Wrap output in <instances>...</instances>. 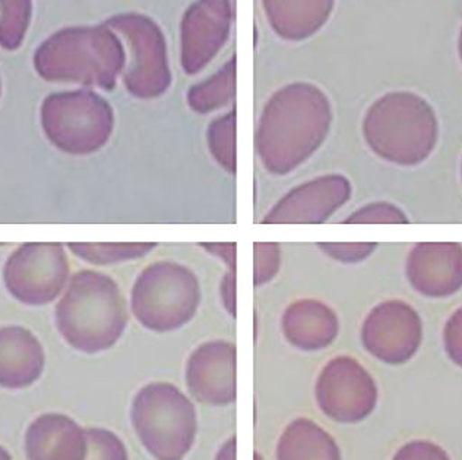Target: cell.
Masks as SVG:
<instances>
[{"label":"cell","instance_id":"5bb4252c","mask_svg":"<svg viewBox=\"0 0 462 460\" xmlns=\"http://www.w3.org/2000/svg\"><path fill=\"white\" fill-rule=\"evenodd\" d=\"M32 12V0H0V46L6 51H15L21 46Z\"/></svg>","mask_w":462,"mask_h":460},{"label":"cell","instance_id":"52a82bcc","mask_svg":"<svg viewBox=\"0 0 462 460\" xmlns=\"http://www.w3.org/2000/svg\"><path fill=\"white\" fill-rule=\"evenodd\" d=\"M421 341L420 317L402 302L386 304L374 311L363 329L367 351L386 364L400 365L411 360Z\"/></svg>","mask_w":462,"mask_h":460},{"label":"cell","instance_id":"2e32d148","mask_svg":"<svg viewBox=\"0 0 462 460\" xmlns=\"http://www.w3.org/2000/svg\"><path fill=\"white\" fill-rule=\"evenodd\" d=\"M88 453L85 460H129L126 446L106 428H87Z\"/></svg>","mask_w":462,"mask_h":460},{"label":"cell","instance_id":"44dd1931","mask_svg":"<svg viewBox=\"0 0 462 460\" xmlns=\"http://www.w3.org/2000/svg\"><path fill=\"white\" fill-rule=\"evenodd\" d=\"M254 460H263V455L261 453H254Z\"/></svg>","mask_w":462,"mask_h":460},{"label":"cell","instance_id":"ac0fdd59","mask_svg":"<svg viewBox=\"0 0 462 460\" xmlns=\"http://www.w3.org/2000/svg\"><path fill=\"white\" fill-rule=\"evenodd\" d=\"M443 343L449 360L462 368V308L455 311L454 315L445 325Z\"/></svg>","mask_w":462,"mask_h":460},{"label":"cell","instance_id":"7a4b0ae2","mask_svg":"<svg viewBox=\"0 0 462 460\" xmlns=\"http://www.w3.org/2000/svg\"><path fill=\"white\" fill-rule=\"evenodd\" d=\"M131 419L143 447L157 460H181L197 440V409L170 384L143 387L132 405Z\"/></svg>","mask_w":462,"mask_h":460},{"label":"cell","instance_id":"3957f363","mask_svg":"<svg viewBox=\"0 0 462 460\" xmlns=\"http://www.w3.org/2000/svg\"><path fill=\"white\" fill-rule=\"evenodd\" d=\"M105 25L124 35L131 52V62L125 82L131 93L139 97L162 94L170 84L166 37L150 16L143 14H120L106 21Z\"/></svg>","mask_w":462,"mask_h":460},{"label":"cell","instance_id":"30bf717a","mask_svg":"<svg viewBox=\"0 0 462 460\" xmlns=\"http://www.w3.org/2000/svg\"><path fill=\"white\" fill-rule=\"evenodd\" d=\"M188 384L200 402L216 407L235 402V351L220 343L200 348L190 360Z\"/></svg>","mask_w":462,"mask_h":460},{"label":"cell","instance_id":"4fadbf2b","mask_svg":"<svg viewBox=\"0 0 462 460\" xmlns=\"http://www.w3.org/2000/svg\"><path fill=\"white\" fill-rule=\"evenodd\" d=\"M277 460H341L331 434L309 418H297L282 431Z\"/></svg>","mask_w":462,"mask_h":460},{"label":"cell","instance_id":"8992f818","mask_svg":"<svg viewBox=\"0 0 462 460\" xmlns=\"http://www.w3.org/2000/svg\"><path fill=\"white\" fill-rule=\"evenodd\" d=\"M231 0H197L186 9L180 23L181 65L197 74L216 58L230 35Z\"/></svg>","mask_w":462,"mask_h":460},{"label":"cell","instance_id":"6da1fadb","mask_svg":"<svg viewBox=\"0 0 462 460\" xmlns=\"http://www.w3.org/2000/svg\"><path fill=\"white\" fill-rule=\"evenodd\" d=\"M35 70L47 81H74L113 89L125 65L119 37L107 25L65 28L35 52Z\"/></svg>","mask_w":462,"mask_h":460},{"label":"cell","instance_id":"ffe728a7","mask_svg":"<svg viewBox=\"0 0 462 460\" xmlns=\"http://www.w3.org/2000/svg\"><path fill=\"white\" fill-rule=\"evenodd\" d=\"M0 460H12L11 455H9L8 450L4 449L2 446H0Z\"/></svg>","mask_w":462,"mask_h":460},{"label":"cell","instance_id":"5b68a950","mask_svg":"<svg viewBox=\"0 0 462 460\" xmlns=\"http://www.w3.org/2000/svg\"><path fill=\"white\" fill-rule=\"evenodd\" d=\"M319 408L332 421L357 424L372 415L378 387L369 372L353 358H336L320 374L316 386Z\"/></svg>","mask_w":462,"mask_h":460},{"label":"cell","instance_id":"ba28073f","mask_svg":"<svg viewBox=\"0 0 462 460\" xmlns=\"http://www.w3.org/2000/svg\"><path fill=\"white\" fill-rule=\"evenodd\" d=\"M412 286L430 298H445L462 287V247L458 244L417 245L409 259Z\"/></svg>","mask_w":462,"mask_h":460},{"label":"cell","instance_id":"7c38bea8","mask_svg":"<svg viewBox=\"0 0 462 460\" xmlns=\"http://www.w3.org/2000/svg\"><path fill=\"white\" fill-rule=\"evenodd\" d=\"M332 4L334 0H263L273 32L289 42H301L319 32Z\"/></svg>","mask_w":462,"mask_h":460},{"label":"cell","instance_id":"277c9868","mask_svg":"<svg viewBox=\"0 0 462 460\" xmlns=\"http://www.w3.org/2000/svg\"><path fill=\"white\" fill-rule=\"evenodd\" d=\"M112 122V108L93 93L54 94L42 106V127L49 138L63 147L100 143Z\"/></svg>","mask_w":462,"mask_h":460},{"label":"cell","instance_id":"9c48e42d","mask_svg":"<svg viewBox=\"0 0 462 460\" xmlns=\"http://www.w3.org/2000/svg\"><path fill=\"white\" fill-rule=\"evenodd\" d=\"M87 453V428L68 415H42L25 433L28 460H85Z\"/></svg>","mask_w":462,"mask_h":460},{"label":"cell","instance_id":"9a60e30c","mask_svg":"<svg viewBox=\"0 0 462 460\" xmlns=\"http://www.w3.org/2000/svg\"><path fill=\"white\" fill-rule=\"evenodd\" d=\"M235 78L236 58H233L216 77L190 91V105L200 112L223 105L233 96Z\"/></svg>","mask_w":462,"mask_h":460},{"label":"cell","instance_id":"8fae6325","mask_svg":"<svg viewBox=\"0 0 462 460\" xmlns=\"http://www.w3.org/2000/svg\"><path fill=\"white\" fill-rule=\"evenodd\" d=\"M44 367L42 344L20 327L0 329V387L25 389L39 380Z\"/></svg>","mask_w":462,"mask_h":460},{"label":"cell","instance_id":"d6986e66","mask_svg":"<svg viewBox=\"0 0 462 460\" xmlns=\"http://www.w3.org/2000/svg\"><path fill=\"white\" fill-rule=\"evenodd\" d=\"M237 459V437L228 438L220 450L217 453L216 460H236Z\"/></svg>","mask_w":462,"mask_h":460},{"label":"cell","instance_id":"e0dca14e","mask_svg":"<svg viewBox=\"0 0 462 460\" xmlns=\"http://www.w3.org/2000/svg\"><path fill=\"white\" fill-rule=\"evenodd\" d=\"M393 460H451V457L439 445L428 440H414L402 446Z\"/></svg>","mask_w":462,"mask_h":460}]
</instances>
